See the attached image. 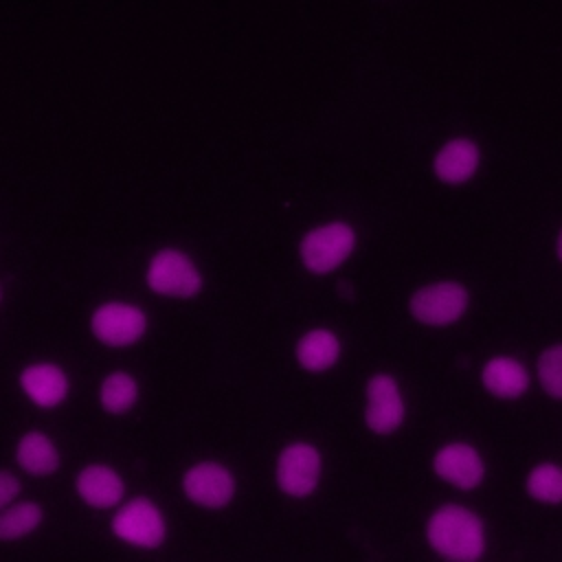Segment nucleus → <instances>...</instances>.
I'll list each match as a JSON object with an SVG mask.
<instances>
[{"label":"nucleus","instance_id":"nucleus-1","mask_svg":"<svg viewBox=\"0 0 562 562\" xmlns=\"http://www.w3.org/2000/svg\"><path fill=\"white\" fill-rule=\"evenodd\" d=\"M430 549L446 562H476L485 551V525L465 505H439L426 522Z\"/></svg>","mask_w":562,"mask_h":562},{"label":"nucleus","instance_id":"nucleus-2","mask_svg":"<svg viewBox=\"0 0 562 562\" xmlns=\"http://www.w3.org/2000/svg\"><path fill=\"white\" fill-rule=\"evenodd\" d=\"M143 281L149 292L171 301H193L204 290V272L180 246L156 248L145 263Z\"/></svg>","mask_w":562,"mask_h":562},{"label":"nucleus","instance_id":"nucleus-3","mask_svg":"<svg viewBox=\"0 0 562 562\" xmlns=\"http://www.w3.org/2000/svg\"><path fill=\"white\" fill-rule=\"evenodd\" d=\"M358 246V233L347 220L310 226L299 239V261L310 274H329L347 263Z\"/></svg>","mask_w":562,"mask_h":562},{"label":"nucleus","instance_id":"nucleus-4","mask_svg":"<svg viewBox=\"0 0 562 562\" xmlns=\"http://www.w3.org/2000/svg\"><path fill=\"white\" fill-rule=\"evenodd\" d=\"M92 338L110 349L138 345L149 331V314L140 303L125 299H108L94 305L88 318Z\"/></svg>","mask_w":562,"mask_h":562},{"label":"nucleus","instance_id":"nucleus-5","mask_svg":"<svg viewBox=\"0 0 562 562\" xmlns=\"http://www.w3.org/2000/svg\"><path fill=\"white\" fill-rule=\"evenodd\" d=\"M112 533L134 549H158L167 540V518L149 496L125 498L112 514Z\"/></svg>","mask_w":562,"mask_h":562},{"label":"nucleus","instance_id":"nucleus-6","mask_svg":"<svg viewBox=\"0 0 562 562\" xmlns=\"http://www.w3.org/2000/svg\"><path fill=\"white\" fill-rule=\"evenodd\" d=\"M323 476V454L307 439H292L281 446L274 459V483L290 498H307Z\"/></svg>","mask_w":562,"mask_h":562},{"label":"nucleus","instance_id":"nucleus-7","mask_svg":"<svg viewBox=\"0 0 562 562\" xmlns=\"http://www.w3.org/2000/svg\"><path fill=\"white\" fill-rule=\"evenodd\" d=\"M182 494L202 509H224L237 494L235 472L217 459H200L180 476Z\"/></svg>","mask_w":562,"mask_h":562},{"label":"nucleus","instance_id":"nucleus-8","mask_svg":"<svg viewBox=\"0 0 562 562\" xmlns=\"http://www.w3.org/2000/svg\"><path fill=\"white\" fill-rule=\"evenodd\" d=\"M470 305L468 288L461 281L443 279L417 288L408 299L411 316L430 327H443L457 323Z\"/></svg>","mask_w":562,"mask_h":562},{"label":"nucleus","instance_id":"nucleus-9","mask_svg":"<svg viewBox=\"0 0 562 562\" xmlns=\"http://www.w3.org/2000/svg\"><path fill=\"white\" fill-rule=\"evenodd\" d=\"M20 393L40 411H55L70 397V375L55 360H31L18 371Z\"/></svg>","mask_w":562,"mask_h":562},{"label":"nucleus","instance_id":"nucleus-10","mask_svg":"<svg viewBox=\"0 0 562 562\" xmlns=\"http://www.w3.org/2000/svg\"><path fill=\"white\" fill-rule=\"evenodd\" d=\"M406 419V404L391 373H373L364 384V424L373 435H393Z\"/></svg>","mask_w":562,"mask_h":562},{"label":"nucleus","instance_id":"nucleus-11","mask_svg":"<svg viewBox=\"0 0 562 562\" xmlns=\"http://www.w3.org/2000/svg\"><path fill=\"white\" fill-rule=\"evenodd\" d=\"M72 487L81 503L99 512L116 509L125 501L127 490L123 474L105 461H90L81 465L75 472Z\"/></svg>","mask_w":562,"mask_h":562},{"label":"nucleus","instance_id":"nucleus-12","mask_svg":"<svg viewBox=\"0 0 562 562\" xmlns=\"http://www.w3.org/2000/svg\"><path fill=\"white\" fill-rule=\"evenodd\" d=\"M435 474L457 490H474L485 479V461L481 452L463 441L441 446L432 457Z\"/></svg>","mask_w":562,"mask_h":562},{"label":"nucleus","instance_id":"nucleus-13","mask_svg":"<svg viewBox=\"0 0 562 562\" xmlns=\"http://www.w3.org/2000/svg\"><path fill=\"white\" fill-rule=\"evenodd\" d=\"M15 465L35 479L53 476L61 468V450L57 441L40 428L24 430L15 441Z\"/></svg>","mask_w":562,"mask_h":562},{"label":"nucleus","instance_id":"nucleus-14","mask_svg":"<svg viewBox=\"0 0 562 562\" xmlns=\"http://www.w3.org/2000/svg\"><path fill=\"white\" fill-rule=\"evenodd\" d=\"M342 342L329 327H310L294 342V360L305 373H325L338 364Z\"/></svg>","mask_w":562,"mask_h":562},{"label":"nucleus","instance_id":"nucleus-15","mask_svg":"<svg viewBox=\"0 0 562 562\" xmlns=\"http://www.w3.org/2000/svg\"><path fill=\"white\" fill-rule=\"evenodd\" d=\"M479 165H481L479 145L465 136H454L446 140L432 158V171L446 184L468 182L479 171Z\"/></svg>","mask_w":562,"mask_h":562},{"label":"nucleus","instance_id":"nucleus-16","mask_svg":"<svg viewBox=\"0 0 562 562\" xmlns=\"http://www.w3.org/2000/svg\"><path fill=\"white\" fill-rule=\"evenodd\" d=\"M481 382L498 400H518L529 389V371L514 356H492L481 369Z\"/></svg>","mask_w":562,"mask_h":562},{"label":"nucleus","instance_id":"nucleus-17","mask_svg":"<svg viewBox=\"0 0 562 562\" xmlns=\"http://www.w3.org/2000/svg\"><path fill=\"white\" fill-rule=\"evenodd\" d=\"M97 402L112 417L127 415L140 402V380L127 369H110L97 384Z\"/></svg>","mask_w":562,"mask_h":562},{"label":"nucleus","instance_id":"nucleus-18","mask_svg":"<svg viewBox=\"0 0 562 562\" xmlns=\"http://www.w3.org/2000/svg\"><path fill=\"white\" fill-rule=\"evenodd\" d=\"M44 518H46L44 507L37 501H31V498L18 501L0 514V540L2 542L22 540L35 533L42 527Z\"/></svg>","mask_w":562,"mask_h":562},{"label":"nucleus","instance_id":"nucleus-19","mask_svg":"<svg viewBox=\"0 0 562 562\" xmlns=\"http://www.w3.org/2000/svg\"><path fill=\"white\" fill-rule=\"evenodd\" d=\"M527 494L544 505L562 503V468L558 463H538L525 479Z\"/></svg>","mask_w":562,"mask_h":562},{"label":"nucleus","instance_id":"nucleus-20","mask_svg":"<svg viewBox=\"0 0 562 562\" xmlns=\"http://www.w3.org/2000/svg\"><path fill=\"white\" fill-rule=\"evenodd\" d=\"M536 373L542 391L553 400H562V342H553L540 351Z\"/></svg>","mask_w":562,"mask_h":562},{"label":"nucleus","instance_id":"nucleus-21","mask_svg":"<svg viewBox=\"0 0 562 562\" xmlns=\"http://www.w3.org/2000/svg\"><path fill=\"white\" fill-rule=\"evenodd\" d=\"M22 481L11 470L0 468V514L20 501Z\"/></svg>","mask_w":562,"mask_h":562},{"label":"nucleus","instance_id":"nucleus-22","mask_svg":"<svg viewBox=\"0 0 562 562\" xmlns=\"http://www.w3.org/2000/svg\"><path fill=\"white\" fill-rule=\"evenodd\" d=\"M555 250H558V257H560V261H562V228H560L558 239H555Z\"/></svg>","mask_w":562,"mask_h":562},{"label":"nucleus","instance_id":"nucleus-23","mask_svg":"<svg viewBox=\"0 0 562 562\" xmlns=\"http://www.w3.org/2000/svg\"><path fill=\"white\" fill-rule=\"evenodd\" d=\"M0 303H2V285H0Z\"/></svg>","mask_w":562,"mask_h":562}]
</instances>
